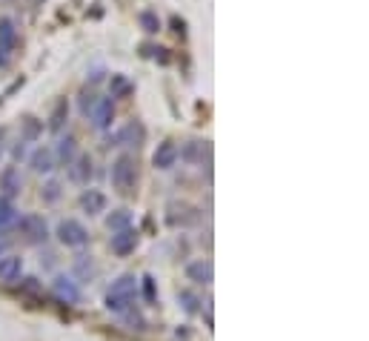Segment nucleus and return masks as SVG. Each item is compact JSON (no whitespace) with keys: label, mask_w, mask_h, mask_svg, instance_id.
<instances>
[{"label":"nucleus","mask_w":369,"mask_h":341,"mask_svg":"<svg viewBox=\"0 0 369 341\" xmlns=\"http://www.w3.org/2000/svg\"><path fill=\"white\" fill-rule=\"evenodd\" d=\"M134 295H138V281H134V275H121L106 293V307L112 313L123 315L126 310L134 307Z\"/></svg>","instance_id":"f257e3e1"},{"label":"nucleus","mask_w":369,"mask_h":341,"mask_svg":"<svg viewBox=\"0 0 369 341\" xmlns=\"http://www.w3.org/2000/svg\"><path fill=\"white\" fill-rule=\"evenodd\" d=\"M112 186L118 189L121 195H129L134 189V181H138V164H134L132 155H121L118 161L112 164Z\"/></svg>","instance_id":"f03ea898"},{"label":"nucleus","mask_w":369,"mask_h":341,"mask_svg":"<svg viewBox=\"0 0 369 341\" xmlns=\"http://www.w3.org/2000/svg\"><path fill=\"white\" fill-rule=\"evenodd\" d=\"M57 238H61L66 247H83V244L89 241V233H86V226L81 221L66 218V221H61V226H57Z\"/></svg>","instance_id":"7ed1b4c3"},{"label":"nucleus","mask_w":369,"mask_h":341,"mask_svg":"<svg viewBox=\"0 0 369 341\" xmlns=\"http://www.w3.org/2000/svg\"><path fill=\"white\" fill-rule=\"evenodd\" d=\"M17 226H21V233L32 244H41V241L49 238V226H46V221L41 215H23L21 221H17Z\"/></svg>","instance_id":"20e7f679"},{"label":"nucleus","mask_w":369,"mask_h":341,"mask_svg":"<svg viewBox=\"0 0 369 341\" xmlns=\"http://www.w3.org/2000/svg\"><path fill=\"white\" fill-rule=\"evenodd\" d=\"M89 118H92V124L98 126V129H109L112 121H114V101H112V98H101L98 104L92 106Z\"/></svg>","instance_id":"39448f33"},{"label":"nucleus","mask_w":369,"mask_h":341,"mask_svg":"<svg viewBox=\"0 0 369 341\" xmlns=\"http://www.w3.org/2000/svg\"><path fill=\"white\" fill-rule=\"evenodd\" d=\"M14 41H17V29H14V21L12 17H3L0 21V64H3L12 49H14Z\"/></svg>","instance_id":"423d86ee"},{"label":"nucleus","mask_w":369,"mask_h":341,"mask_svg":"<svg viewBox=\"0 0 369 341\" xmlns=\"http://www.w3.org/2000/svg\"><path fill=\"white\" fill-rule=\"evenodd\" d=\"M21 273H23V258H17V255H0V281H3V284H14V281H21Z\"/></svg>","instance_id":"0eeeda50"},{"label":"nucleus","mask_w":369,"mask_h":341,"mask_svg":"<svg viewBox=\"0 0 369 341\" xmlns=\"http://www.w3.org/2000/svg\"><path fill=\"white\" fill-rule=\"evenodd\" d=\"M134 244H138V233H134L132 226H126V230H118V233L112 235V253L129 255L134 250Z\"/></svg>","instance_id":"6e6552de"},{"label":"nucleus","mask_w":369,"mask_h":341,"mask_svg":"<svg viewBox=\"0 0 369 341\" xmlns=\"http://www.w3.org/2000/svg\"><path fill=\"white\" fill-rule=\"evenodd\" d=\"M174 161H178V146H174V141H163V144H158L152 164L158 166V169H172Z\"/></svg>","instance_id":"1a4fd4ad"},{"label":"nucleus","mask_w":369,"mask_h":341,"mask_svg":"<svg viewBox=\"0 0 369 341\" xmlns=\"http://www.w3.org/2000/svg\"><path fill=\"white\" fill-rule=\"evenodd\" d=\"M54 295L61 301H66V304H77V301H81V290H77V284L72 278H66V275L54 278Z\"/></svg>","instance_id":"9d476101"},{"label":"nucleus","mask_w":369,"mask_h":341,"mask_svg":"<svg viewBox=\"0 0 369 341\" xmlns=\"http://www.w3.org/2000/svg\"><path fill=\"white\" fill-rule=\"evenodd\" d=\"M81 206H83V210H86L89 215H98V213L106 210V195L98 193V189H89V193L81 195Z\"/></svg>","instance_id":"9b49d317"},{"label":"nucleus","mask_w":369,"mask_h":341,"mask_svg":"<svg viewBox=\"0 0 369 341\" xmlns=\"http://www.w3.org/2000/svg\"><path fill=\"white\" fill-rule=\"evenodd\" d=\"M186 275L189 281H195V284H209L212 281V264L209 261H192L189 267H186Z\"/></svg>","instance_id":"f8f14e48"},{"label":"nucleus","mask_w":369,"mask_h":341,"mask_svg":"<svg viewBox=\"0 0 369 341\" xmlns=\"http://www.w3.org/2000/svg\"><path fill=\"white\" fill-rule=\"evenodd\" d=\"M69 166H72V169H69L72 181H77V184H86V181H89V175H92V158H89V155H81L77 161H72Z\"/></svg>","instance_id":"ddd939ff"},{"label":"nucleus","mask_w":369,"mask_h":341,"mask_svg":"<svg viewBox=\"0 0 369 341\" xmlns=\"http://www.w3.org/2000/svg\"><path fill=\"white\" fill-rule=\"evenodd\" d=\"M32 169L34 173H52L54 169V155H52V149H34V155H32Z\"/></svg>","instance_id":"4468645a"},{"label":"nucleus","mask_w":369,"mask_h":341,"mask_svg":"<svg viewBox=\"0 0 369 341\" xmlns=\"http://www.w3.org/2000/svg\"><path fill=\"white\" fill-rule=\"evenodd\" d=\"M141 141H143V129L138 124H129V126H123L118 132V135H114V146H118V144H134V146H138Z\"/></svg>","instance_id":"2eb2a0df"},{"label":"nucleus","mask_w":369,"mask_h":341,"mask_svg":"<svg viewBox=\"0 0 369 341\" xmlns=\"http://www.w3.org/2000/svg\"><path fill=\"white\" fill-rule=\"evenodd\" d=\"M17 221V210H14V204L9 198L0 195V233L9 230V226Z\"/></svg>","instance_id":"dca6fc26"},{"label":"nucleus","mask_w":369,"mask_h":341,"mask_svg":"<svg viewBox=\"0 0 369 341\" xmlns=\"http://www.w3.org/2000/svg\"><path fill=\"white\" fill-rule=\"evenodd\" d=\"M0 186H3V193H6L3 198H12V195L17 193V189H21V178H17V173H14L12 166L6 169L3 175H0Z\"/></svg>","instance_id":"f3484780"},{"label":"nucleus","mask_w":369,"mask_h":341,"mask_svg":"<svg viewBox=\"0 0 369 341\" xmlns=\"http://www.w3.org/2000/svg\"><path fill=\"white\" fill-rule=\"evenodd\" d=\"M132 224V213L129 210H114L112 215H109V221H106V226L112 233H118V230H126V226Z\"/></svg>","instance_id":"a211bd4d"},{"label":"nucleus","mask_w":369,"mask_h":341,"mask_svg":"<svg viewBox=\"0 0 369 341\" xmlns=\"http://www.w3.org/2000/svg\"><path fill=\"white\" fill-rule=\"evenodd\" d=\"M54 153H57V158H61L66 166L74 161V138L72 135H66V138H61V141H57V149H54Z\"/></svg>","instance_id":"6ab92c4d"},{"label":"nucleus","mask_w":369,"mask_h":341,"mask_svg":"<svg viewBox=\"0 0 369 341\" xmlns=\"http://www.w3.org/2000/svg\"><path fill=\"white\" fill-rule=\"evenodd\" d=\"M109 86H112V101L114 98H126V95L132 92V84L123 78V75H112V84Z\"/></svg>","instance_id":"aec40b11"},{"label":"nucleus","mask_w":369,"mask_h":341,"mask_svg":"<svg viewBox=\"0 0 369 341\" xmlns=\"http://www.w3.org/2000/svg\"><path fill=\"white\" fill-rule=\"evenodd\" d=\"M66 115H69V106H66V101H61V104L54 106V112H52L49 126H52V129H61V126H63V121H66Z\"/></svg>","instance_id":"412c9836"},{"label":"nucleus","mask_w":369,"mask_h":341,"mask_svg":"<svg viewBox=\"0 0 369 341\" xmlns=\"http://www.w3.org/2000/svg\"><path fill=\"white\" fill-rule=\"evenodd\" d=\"M141 23L146 26V32H158V29H161L158 17H154V14H149V12H143V14H141Z\"/></svg>","instance_id":"4be33fe9"},{"label":"nucleus","mask_w":369,"mask_h":341,"mask_svg":"<svg viewBox=\"0 0 369 341\" xmlns=\"http://www.w3.org/2000/svg\"><path fill=\"white\" fill-rule=\"evenodd\" d=\"M74 270L81 273V275H92L94 273V267H92V261H86V258H77V264H74Z\"/></svg>","instance_id":"5701e85b"},{"label":"nucleus","mask_w":369,"mask_h":341,"mask_svg":"<svg viewBox=\"0 0 369 341\" xmlns=\"http://www.w3.org/2000/svg\"><path fill=\"white\" fill-rule=\"evenodd\" d=\"M181 301H183V307H186L189 313H195V310H198V298L192 295V293H181Z\"/></svg>","instance_id":"b1692460"},{"label":"nucleus","mask_w":369,"mask_h":341,"mask_svg":"<svg viewBox=\"0 0 369 341\" xmlns=\"http://www.w3.org/2000/svg\"><path fill=\"white\" fill-rule=\"evenodd\" d=\"M57 195H61V186H57V184H49V186H46V201H57Z\"/></svg>","instance_id":"393cba45"},{"label":"nucleus","mask_w":369,"mask_h":341,"mask_svg":"<svg viewBox=\"0 0 369 341\" xmlns=\"http://www.w3.org/2000/svg\"><path fill=\"white\" fill-rule=\"evenodd\" d=\"M143 290H146V298H149V301H154V281H152L149 275L143 278Z\"/></svg>","instance_id":"a878e982"},{"label":"nucleus","mask_w":369,"mask_h":341,"mask_svg":"<svg viewBox=\"0 0 369 341\" xmlns=\"http://www.w3.org/2000/svg\"><path fill=\"white\" fill-rule=\"evenodd\" d=\"M0 255H3V241H0Z\"/></svg>","instance_id":"bb28decb"}]
</instances>
